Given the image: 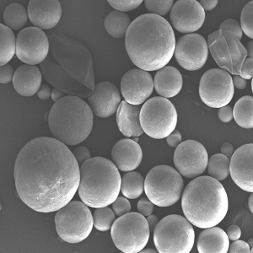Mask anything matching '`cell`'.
<instances>
[{
  "label": "cell",
  "mask_w": 253,
  "mask_h": 253,
  "mask_svg": "<svg viewBox=\"0 0 253 253\" xmlns=\"http://www.w3.org/2000/svg\"><path fill=\"white\" fill-rule=\"evenodd\" d=\"M194 242V229L183 216H167L154 230V242L158 253H189Z\"/></svg>",
  "instance_id": "obj_7"
},
{
  "label": "cell",
  "mask_w": 253,
  "mask_h": 253,
  "mask_svg": "<svg viewBox=\"0 0 253 253\" xmlns=\"http://www.w3.org/2000/svg\"><path fill=\"white\" fill-rule=\"evenodd\" d=\"M154 204L148 198H142L138 202V210L144 217L152 214L154 211Z\"/></svg>",
  "instance_id": "obj_40"
},
{
  "label": "cell",
  "mask_w": 253,
  "mask_h": 253,
  "mask_svg": "<svg viewBox=\"0 0 253 253\" xmlns=\"http://www.w3.org/2000/svg\"><path fill=\"white\" fill-rule=\"evenodd\" d=\"M233 81L234 87L238 89H244L248 86V82L244 79L242 78L240 75H235L232 79Z\"/></svg>",
  "instance_id": "obj_49"
},
{
  "label": "cell",
  "mask_w": 253,
  "mask_h": 253,
  "mask_svg": "<svg viewBox=\"0 0 253 253\" xmlns=\"http://www.w3.org/2000/svg\"><path fill=\"white\" fill-rule=\"evenodd\" d=\"M183 189L184 181L181 174L169 166L154 167L144 180L147 198L158 207H170L176 204Z\"/></svg>",
  "instance_id": "obj_8"
},
{
  "label": "cell",
  "mask_w": 253,
  "mask_h": 253,
  "mask_svg": "<svg viewBox=\"0 0 253 253\" xmlns=\"http://www.w3.org/2000/svg\"><path fill=\"white\" fill-rule=\"evenodd\" d=\"M208 46L220 69L231 75H240L248 58L247 49L241 41L229 32L219 30L209 36Z\"/></svg>",
  "instance_id": "obj_12"
},
{
  "label": "cell",
  "mask_w": 253,
  "mask_h": 253,
  "mask_svg": "<svg viewBox=\"0 0 253 253\" xmlns=\"http://www.w3.org/2000/svg\"><path fill=\"white\" fill-rule=\"evenodd\" d=\"M73 155L76 159V161H78L79 165H82L84 162H85L90 159L89 150L84 146L75 148V150H73Z\"/></svg>",
  "instance_id": "obj_41"
},
{
  "label": "cell",
  "mask_w": 253,
  "mask_h": 253,
  "mask_svg": "<svg viewBox=\"0 0 253 253\" xmlns=\"http://www.w3.org/2000/svg\"><path fill=\"white\" fill-rule=\"evenodd\" d=\"M111 236L117 248L123 253H140L150 240V227L141 213H127L114 221Z\"/></svg>",
  "instance_id": "obj_10"
},
{
  "label": "cell",
  "mask_w": 253,
  "mask_h": 253,
  "mask_svg": "<svg viewBox=\"0 0 253 253\" xmlns=\"http://www.w3.org/2000/svg\"><path fill=\"white\" fill-rule=\"evenodd\" d=\"M247 52H248V56L249 58H253V42L250 41L248 43V47H247Z\"/></svg>",
  "instance_id": "obj_54"
},
{
  "label": "cell",
  "mask_w": 253,
  "mask_h": 253,
  "mask_svg": "<svg viewBox=\"0 0 253 253\" xmlns=\"http://www.w3.org/2000/svg\"><path fill=\"white\" fill-rule=\"evenodd\" d=\"M0 82L2 84H8L10 81H13L15 72H14V69L10 64H5L3 66H1L0 69Z\"/></svg>",
  "instance_id": "obj_43"
},
{
  "label": "cell",
  "mask_w": 253,
  "mask_h": 253,
  "mask_svg": "<svg viewBox=\"0 0 253 253\" xmlns=\"http://www.w3.org/2000/svg\"><path fill=\"white\" fill-rule=\"evenodd\" d=\"M174 54L181 68L188 71L202 69L209 57L207 41L197 33L185 35L175 42Z\"/></svg>",
  "instance_id": "obj_16"
},
{
  "label": "cell",
  "mask_w": 253,
  "mask_h": 253,
  "mask_svg": "<svg viewBox=\"0 0 253 253\" xmlns=\"http://www.w3.org/2000/svg\"><path fill=\"white\" fill-rule=\"evenodd\" d=\"M219 30L229 32L230 34L235 36L238 40H241L242 38L243 32H242V27L240 26L238 21L233 19L224 20V22L219 26Z\"/></svg>",
  "instance_id": "obj_38"
},
{
  "label": "cell",
  "mask_w": 253,
  "mask_h": 253,
  "mask_svg": "<svg viewBox=\"0 0 253 253\" xmlns=\"http://www.w3.org/2000/svg\"><path fill=\"white\" fill-rule=\"evenodd\" d=\"M42 75L38 67L23 64L19 67L13 78L16 92L22 96H32L38 92L42 85Z\"/></svg>",
  "instance_id": "obj_24"
},
{
  "label": "cell",
  "mask_w": 253,
  "mask_h": 253,
  "mask_svg": "<svg viewBox=\"0 0 253 253\" xmlns=\"http://www.w3.org/2000/svg\"><path fill=\"white\" fill-rule=\"evenodd\" d=\"M197 247L199 253H226L230 247V240L221 228L213 226L202 231Z\"/></svg>",
  "instance_id": "obj_27"
},
{
  "label": "cell",
  "mask_w": 253,
  "mask_h": 253,
  "mask_svg": "<svg viewBox=\"0 0 253 253\" xmlns=\"http://www.w3.org/2000/svg\"><path fill=\"white\" fill-rule=\"evenodd\" d=\"M88 102L95 116L108 118L118 112L121 103V95L114 84L101 82L95 84L94 91L88 98Z\"/></svg>",
  "instance_id": "obj_21"
},
{
  "label": "cell",
  "mask_w": 253,
  "mask_h": 253,
  "mask_svg": "<svg viewBox=\"0 0 253 253\" xmlns=\"http://www.w3.org/2000/svg\"><path fill=\"white\" fill-rule=\"evenodd\" d=\"M218 116H219V120L223 123L225 124L230 123L233 119V108L229 105L219 108Z\"/></svg>",
  "instance_id": "obj_45"
},
{
  "label": "cell",
  "mask_w": 253,
  "mask_h": 253,
  "mask_svg": "<svg viewBox=\"0 0 253 253\" xmlns=\"http://www.w3.org/2000/svg\"><path fill=\"white\" fill-rule=\"evenodd\" d=\"M173 159L176 170L181 175L187 178H196L206 170L209 156L201 143L188 139L176 147Z\"/></svg>",
  "instance_id": "obj_15"
},
{
  "label": "cell",
  "mask_w": 253,
  "mask_h": 253,
  "mask_svg": "<svg viewBox=\"0 0 253 253\" xmlns=\"http://www.w3.org/2000/svg\"><path fill=\"white\" fill-rule=\"evenodd\" d=\"M142 253H158V251L155 250V249H153V248H150V249H143V250L140 252Z\"/></svg>",
  "instance_id": "obj_56"
},
{
  "label": "cell",
  "mask_w": 253,
  "mask_h": 253,
  "mask_svg": "<svg viewBox=\"0 0 253 253\" xmlns=\"http://www.w3.org/2000/svg\"><path fill=\"white\" fill-rule=\"evenodd\" d=\"M112 205V210H113L115 215L118 217L129 213L131 210L130 202L125 197H118Z\"/></svg>",
  "instance_id": "obj_39"
},
{
  "label": "cell",
  "mask_w": 253,
  "mask_h": 253,
  "mask_svg": "<svg viewBox=\"0 0 253 253\" xmlns=\"http://www.w3.org/2000/svg\"><path fill=\"white\" fill-rule=\"evenodd\" d=\"M55 224L58 236L71 244L88 238L94 225L93 215L84 202L70 201L57 211Z\"/></svg>",
  "instance_id": "obj_9"
},
{
  "label": "cell",
  "mask_w": 253,
  "mask_h": 253,
  "mask_svg": "<svg viewBox=\"0 0 253 253\" xmlns=\"http://www.w3.org/2000/svg\"><path fill=\"white\" fill-rule=\"evenodd\" d=\"M94 227L99 231L111 230L115 221V213L111 208L105 207L96 209L93 214Z\"/></svg>",
  "instance_id": "obj_34"
},
{
  "label": "cell",
  "mask_w": 253,
  "mask_h": 253,
  "mask_svg": "<svg viewBox=\"0 0 253 253\" xmlns=\"http://www.w3.org/2000/svg\"><path fill=\"white\" fill-rule=\"evenodd\" d=\"M29 19L28 12L20 3L9 4L3 13V21L5 26L11 30L19 31L22 29Z\"/></svg>",
  "instance_id": "obj_31"
},
{
  "label": "cell",
  "mask_w": 253,
  "mask_h": 253,
  "mask_svg": "<svg viewBox=\"0 0 253 253\" xmlns=\"http://www.w3.org/2000/svg\"><path fill=\"white\" fill-rule=\"evenodd\" d=\"M143 151L138 142L129 138L121 139L112 150V162L118 170L128 172L135 170L141 164Z\"/></svg>",
  "instance_id": "obj_23"
},
{
  "label": "cell",
  "mask_w": 253,
  "mask_h": 253,
  "mask_svg": "<svg viewBox=\"0 0 253 253\" xmlns=\"http://www.w3.org/2000/svg\"><path fill=\"white\" fill-rule=\"evenodd\" d=\"M240 76L244 80H251L253 76V59L247 58L242 64V70Z\"/></svg>",
  "instance_id": "obj_44"
},
{
  "label": "cell",
  "mask_w": 253,
  "mask_h": 253,
  "mask_svg": "<svg viewBox=\"0 0 253 253\" xmlns=\"http://www.w3.org/2000/svg\"><path fill=\"white\" fill-rule=\"evenodd\" d=\"M248 208L250 210L251 212L253 213V195L251 194L249 197V201H248Z\"/></svg>",
  "instance_id": "obj_55"
},
{
  "label": "cell",
  "mask_w": 253,
  "mask_h": 253,
  "mask_svg": "<svg viewBox=\"0 0 253 253\" xmlns=\"http://www.w3.org/2000/svg\"><path fill=\"white\" fill-rule=\"evenodd\" d=\"M235 93L232 77L221 69H211L202 76L199 95L211 108H221L230 103Z\"/></svg>",
  "instance_id": "obj_13"
},
{
  "label": "cell",
  "mask_w": 253,
  "mask_h": 253,
  "mask_svg": "<svg viewBox=\"0 0 253 253\" xmlns=\"http://www.w3.org/2000/svg\"><path fill=\"white\" fill-rule=\"evenodd\" d=\"M14 175L24 204L37 212L52 213L72 201L80 186L81 168L66 144L40 137L20 150Z\"/></svg>",
  "instance_id": "obj_1"
},
{
  "label": "cell",
  "mask_w": 253,
  "mask_h": 253,
  "mask_svg": "<svg viewBox=\"0 0 253 253\" xmlns=\"http://www.w3.org/2000/svg\"><path fill=\"white\" fill-rule=\"evenodd\" d=\"M145 8L152 15L164 16L173 6L172 0H145Z\"/></svg>",
  "instance_id": "obj_35"
},
{
  "label": "cell",
  "mask_w": 253,
  "mask_h": 253,
  "mask_svg": "<svg viewBox=\"0 0 253 253\" xmlns=\"http://www.w3.org/2000/svg\"><path fill=\"white\" fill-rule=\"evenodd\" d=\"M92 110L81 97L67 95L55 102L48 113L50 131L66 145H76L89 137L94 123Z\"/></svg>",
  "instance_id": "obj_5"
},
{
  "label": "cell",
  "mask_w": 253,
  "mask_h": 253,
  "mask_svg": "<svg viewBox=\"0 0 253 253\" xmlns=\"http://www.w3.org/2000/svg\"><path fill=\"white\" fill-rule=\"evenodd\" d=\"M241 27L242 32L248 36V38H253V2L251 1L245 5L241 15Z\"/></svg>",
  "instance_id": "obj_36"
},
{
  "label": "cell",
  "mask_w": 253,
  "mask_h": 253,
  "mask_svg": "<svg viewBox=\"0 0 253 253\" xmlns=\"http://www.w3.org/2000/svg\"><path fill=\"white\" fill-rule=\"evenodd\" d=\"M181 208L191 224L208 229L224 219L229 210V199L219 181L211 176H198L183 191Z\"/></svg>",
  "instance_id": "obj_3"
},
{
  "label": "cell",
  "mask_w": 253,
  "mask_h": 253,
  "mask_svg": "<svg viewBox=\"0 0 253 253\" xmlns=\"http://www.w3.org/2000/svg\"><path fill=\"white\" fill-rule=\"evenodd\" d=\"M147 221H148V224H149V227H150V231H152L154 232V230H155V228H156V225L158 224L159 220L158 217L156 215H154V214H150V215L147 216Z\"/></svg>",
  "instance_id": "obj_52"
},
{
  "label": "cell",
  "mask_w": 253,
  "mask_h": 253,
  "mask_svg": "<svg viewBox=\"0 0 253 253\" xmlns=\"http://www.w3.org/2000/svg\"><path fill=\"white\" fill-rule=\"evenodd\" d=\"M110 5L117 11L125 12L131 11L137 9L143 1L142 0H109Z\"/></svg>",
  "instance_id": "obj_37"
},
{
  "label": "cell",
  "mask_w": 253,
  "mask_h": 253,
  "mask_svg": "<svg viewBox=\"0 0 253 253\" xmlns=\"http://www.w3.org/2000/svg\"><path fill=\"white\" fill-rule=\"evenodd\" d=\"M230 175L241 189L253 192V144H245L233 153L230 161Z\"/></svg>",
  "instance_id": "obj_20"
},
{
  "label": "cell",
  "mask_w": 253,
  "mask_h": 253,
  "mask_svg": "<svg viewBox=\"0 0 253 253\" xmlns=\"http://www.w3.org/2000/svg\"><path fill=\"white\" fill-rule=\"evenodd\" d=\"M199 3L201 4L203 9L206 10V11H211L215 8L217 4H218V1L217 0H201Z\"/></svg>",
  "instance_id": "obj_50"
},
{
  "label": "cell",
  "mask_w": 253,
  "mask_h": 253,
  "mask_svg": "<svg viewBox=\"0 0 253 253\" xmlns=\"http://www.w3.org/2000/svg\"><path fill=\"white\" fill-rule=\"evenodd\" d=\"M47 38L56 62L88 89H95L92 56L89 50L78 41L62 33L49 32Z\"/></svg>",
  "instance_id": "obj_6"
},
{
  "label": "cell",
  "mask_w": 253,
  "mask_h": 253,
  "mask_svg": "<svg viewBox=\"0 0 253 253\" xmlns=\"http://www.w3.org/2000/svg\"><path fill=\"white\" fill-rule=\"evenodd\" d=\"M208 173L217 181H223L230 175V160L222 154H215L208 161Z\"/></svg>",
  "instance_id": "obj_33"
},
{
  "label": "cell",
  "mask_w": 253,
  "mask_h": 253,
  "mask_svg": "<svg viewBox=\"0 0 253 253\" xmlns=\"http://www.w3.org/2000/svg\"><path fill=\"white\" fill-rule=\"evenodd\" d=\"M228 253H250L251 249L248 242L244 241H234L233 243L229 247Z\"/></svg>",
  "instance_id": "obj_42"
},
{
  "label": "cell",
  "mask_w": 253,
  "mask_h": 253,
  "mask_svg": "<svg viewBox=\"0 0 253 253\" xmlns=\"http://www.w3.org/2000/svg\"><path fill=\"white\" fill-rule=\"evenodd\" d=\"M122 177L118 167L103 157H94L81 167L79 196L88 207H108L118 199Z\"/></svg>",
  "instance_id": "obj_4"
},
{
  "label": "cell",
  "mask_w": 253,
  "mask_h": 253,
  "mask_svg": "<svg viewBox=\"0 0 253 253\" xmlns=\"http://www.w3.org/2000/svg\"><path fill=\"white\" fill-rule=\"evenodd\" d=\"M27 12L30 21L35 27L49 30L59 22L62 7L58 0H31Z\"/></svg>",
  "instance_id": "obj_22"
},
{
  "label": "cell",
  "mask_w": 253,
  "mask_h": 253,
  "mask_svg": "<svg viewBox=\"0 0 253 253\" xmlns=\"http://www.w3.org/2000/svg\"><path fill=\"white\" fill-rule=\"evenodd\" d=\"M48 38L38 27H27L18 33L16 56L25 64L37 65L43 62L49 54Z\"/></svg>",
  "instance_id": "obj_14"
},
{
  "label": "cell",
  "mask_w": 253,
  "mask_h": 253,
  "mask_svg": "<svg viewBox=\"0 0 253 253\" xmlns=\"http://www.w3.org/2000/svg\"><path fill=\"white\" fill-rule=\"evenodd\" d=\"M166 138H167V144L171 148H176L179 144H181L182 140L181 132L176 129L174 130L170 135L167 136Z\"/></svg>",
  "instance_id": "obj_46"
},
{
  "label": "cell",
  "mask_w": 253,
  "mask_h": 253,
  "mask_svg": "<svg viewBox=\"0 0 253 253\" xmlns=\"http://www.w3.org/2000/svg\"><path fill=\"white\" fill-rule=\"evenodd\" d=\"M64 97V94L63 92L59 91L58 89H53L52 91V101L54 102L59 101L61 99H63Z\"/></svg>",
  "instance_id": "obj_53"
},
{
  "label": "cell",
  "mask_w": 253,
  "mask_h": 253,
  "mask_svg": "<svg viewBox=\"0 0 253 253\" xmlns=\"http://www.w3.org/2000/svg\"><path fill=\"white\" fill-rule=\"evenodd\" d=\"M144 180L137 171H128L122 177L121 192L126 199H135L144 193Z\"/></svg>",
  "instance_id": "obj_30"
},
{
  "label": "cell",
  "mask_w": 253,
  "mask_h": 253,
  "mask_svg": "<svg viewBox=\"0 0 253 253\" xmlns=\"http://www.w3.org/2000/svg\"><path fill=\"white\" fill-rule=\"evenodd\" d=\"M139 120L147 135L162 139L175 129L177 112L167 98L155 96L144 102L140 110Z\"/></svg>",
  "instance_id": "obj_11"
},
{
  "label": "cell",
  "mask_w": 253,
  "mask_h": 253,
  "mask_svg": "<svg viewBox=\"0 0 253 253\" xmlns=\"http://www.w3.org/2000/svg\"><path fill=\"white\" fill-rule=\"evenodd\" d=\"M226 234H227L228 237H229V240L234 242V241L240 239V237L242 236V230H241V228L239 227L238 225L233 224V225H230V227L228 228Z\"/></svg>",
  "instance_id": "obj_47"
},
{
  "label": "cell",
  "mask_w": 253,
  "mask_h": 253,
  "mask_svg": "<svg viewBox=\"0 0 253 253\" xmlns=\"http://www.w3.org/2000/svg\"><path fill=\"white\" fill-rule=\"evenodd\" d=\"M182 84L181 73L172 66H166L158 70L154 80L156 92L164 98L174 97L178 95Z\"/></svg>",
  "instance_id": "obj_26"
},
{
  "label": "cell",
  "mask_w": 253,
  "mask_h": 253,
  "mask_svg": "<svg viewBox=\"0 0 253 253\" xmlns=\"http://www.w3.org/2000/svg\"><path fill=\"white\" fill-rule=\"evenodd\" d=\"M205 11L196 0H179L170 10V22L176 31L191 34L201 28Z\"/></svg>",
  "instance_id": "obj_18"
},
{
  "label": "cell",
  "mask_w": 253,
  "mask_h": 253,
  "mask_svg": "<svg viewBox=\"0 0 253 253\" xmlns=\"http://www.w3.org/2000/svg\"><path fill=\"white\" fill-rule=\"evenodd\" d=\"M37 94H38V97L40 98L41 100L46 101V100H48L50 96H52V90L50 89V87L45 84L41 85L40 89H39Z\"/></svg>",
  "instance_id": "obj_48"
},
{
  "label": "cell",
  "mask_w": 253,
  "mask_h": 253,
  "mask_svg": "<svg viewBox=\"0 0 253 253\" xmlns=\"http://www.w3.org/2000/svg\"><path fill=\"white\" fill-rule=\"evenodd\" d=\"M41 69L46 81L61 92L81 98L89 97L93 93V90L71 77L56 62L52 53L41 63Z\"/></svg>",
  "instance_id": "obj_17"
},
{
  "label": "cell",
  "mask_w": 253,
  "mask_h": 253,
  "mask_svg": "<svg viewBox=\"0 0 253 253\" xmlns=\"http://www.w3.org/2000/svg\"><path fill=\"white\" fill-rule=\"evenodd\" d=\"M248 246H249V248L251 249V253H253V239L251 238L248 240Z\"/></svg>",
  "instance_id": "obj_57"
},
{
  "label": "cell",
  "mask_w": 253,
  "mask_h": 253,
  "mask_svg": "<svg viewBox=\"0 0 253 253\" xmlns=\"http://www.w3.org/2000/svg\"><path fill=\"white\" fill-rule=\"evenodd\" d=\"M125 47L132 63L144 71L167 66L172 58L175 38L172 26L165 18L145 14L130 24Z\"/></svg>",
  "instance_id": "obj_2"
},
{
  "label": "cell",
  "mask_w": 253,
  "mask_h": 253,
  "mask_svg": "<svg viewBox=\"0 0 253 253\" xmlns=\"http://www.w3.org/2000/svg\"><path fill=\"white\" fill-rule=\"evenodd\" d=\"M220 152H221L220 154H222V155L227 156L228 158L231 157L234 153L233 145L230 144V143H224L220 148Z\"/></svg>",
  "instance_id": "obj_51"
},
{
  "label": "cell",
  "mask_w": 253,
  "mask_h": 253,
  "mask_svg": "<svg viewBox=\"0 0 253 253\" xmlns=\"http://www.w3.org/2000/svg\"><path fill=\"white\" fill-rule=\"evenodd\" d=\"M140 107L121 101L117 112V124L118 128L126 138L139 137L144 133L139 115Z\"/></svg>",
  "instance_id": "obj_25"
},
{
  "label": "cell",
  "mask_w": 253,
  "mask_h": 253,
  "mask_svg": "<svg viewBox=\"0 0 253 253\" xmlns=\"http://www.w3.org/2000/svg\"><path fill=\"white\" fill-rule=\"evenodd\" d=\"M130 24L129 16L126 13L114 10L105 19L104 26L112 38H123L126 36Z\"/></svg>",
  "instance_id": "obj_28"
},
{
  "label": "cell",
  "mask_w": 253,
  "mask_h": 253,
  "mask_svg": "<svg viewBox=\"0 0 253 253\" xmlns=\"http://www.w3.org/2000/svg\"><path fill=\"white\" fill-rule=\"evenodd\" d=\"M154 89L150 73L140 69H131L121 81V93L127 103L140 106L149 99Z\"/></svg>",
  "instance_id": "obj_19"
},
{
  "label": "cell",
  "mask_w": 253,
  "mask_h": 253,
  "mask_svg": "<svg viewBox=\"0 0 253 253\" xmlns=\"http://www.w3.org/2000/svg\"><path fill=\"white\" fill-rule=\"evenodd\" d=\"M1 28V50H0V65L3 66L8 64L14 55L16 53V38L14 32L8 26L3 24L0 25Z\"/></svg>",
  "instance_id": "obj_32"
},
{
  "label": "cell",
  "mask_w": 253,
  "mask_h": 253,
  "mask_svg": "<svg viewBox=\"0 0 253 253\" xmlns=\"http://www.w3.org/2000/svg\"><path fill=\"white\" fill-rule=\"evenodd\" d=\"M233 118L239 126L243 128H253V98L245 95L240 98L233 109Z\"/></svg>",
  "instance_id": "obj_29"
}]
</instances>
